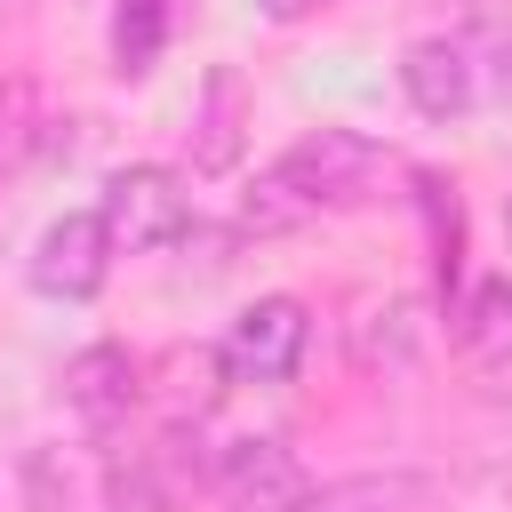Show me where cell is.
I'll list each match as a JSON object with an SVG mask.
<instances>
[{
    "mask_svg": "<svg viewBox=\"0 0 512 512\" xmlns=\"http://www.w3.org/2000/svg\"><path fill=\"white\" fill-rule=\"evenodd\" d=\"M32 136H40L32 128V88L16 80V88H0V168H16L32 152Z\"/></svg>",
    "mask_w": 512,
    "mask_h": 512,
    "instance_id": "obj_14",
    "label": "cell"
},
{
    "mask_svg": "<svg viewBox=\"0 0 512 512\" xmlns=\"http://www.w3.org/2000/svg\"><path fill=\"white\" fill-rule=\"evenodd\" d=\"M416 352H424V312H416V296L360 304V320H352V368H360V376H408Z\"/></svg>",
    "mask_w": 512,
    "mask_h": 512,
    "instance_id": "obj_9",
    "label": "cell"
},
{
    "mask_svg": "<svg viewBox=\"0 0 512 512\" xmlns=\"http://www.w3.org/2000/svg\"><path fill=\"white\" fill-rule=\"evenodd\" d=\"M400 88L424 120H464L480 104V56H472V32H432L400 56Z\"/></svg>",
    "mask_w": 512,
    "mask_h": 512,
    "instance_id": "obj_6",
    "label": "cell"
},
{
    "mask_svg": "<svg viewBox=\"0 0 512 512\" xmlns=\"http://www.w3.org/2000/svg\"><path fill=\"white\" fill-rule=\"evenodd\" d=\"M304 344H312V312H304L296 296H256V304L224 328L216 360H224L232 384H288L296 360H304Z\"/></svg>",
    "mask_w": 512,
    "mask_h": 512,
    "instance_id": "obj_3",
    "label": "cell"
},
{
    "mask_svg": "<svg viewBox=\"0 0 512 512\" xmlns=\"http://www.w3.org/2000/svg\"><path fill=\"white\" fill-rule=\"evenodd\" d=\"M440 504H448V488H440L432 472H416V464H384V472H352V480L312 488L304 512H440Z\"/></svg>",
    "mask_w": 512,
    "mask_h": 512,
    "instance_id": "obj_8",
    "label": "cell"
},
{
    "mask_svg": "<svg viewBox=\"0 0 512 512\" xmlns=\"http://www.w3.org/2000/svg\"><path fill=\"white\" fill-rule=\"evenodd\" d=\"M456 344L480 360V368H504L512 360V280H480L456 312Z\"/></svg>",
    "mask_w": 512,
    "mask_h": 512,
    "instance_id": "obj_11",
    "label": "cell"
},
{
    "mask_svg": "<svg viewBox=\"0 0 512 512\" xmlns=\"http://www.w3.org/2000/svg\"><path fill=\"white\" fill-rule=\"evenodd\" d=\"M376 168H384V152H376L368 136H352V128H312V136H296V144L240 192L232 232H240V240H280V232H296V224H312V216H328V208H360L368 184H376Z\"/></svg>",
    "mask_w": 512,
    "mask_h": 512,
    "instance_id": "obj_1",
    "label": "cell"
},
{
    "mask_svg": "<svg viewBox=\"0 0 512 512\" xmlns=\"http://www.w3.org/2000/svg\"><path fill=\"white\" fill-rule=\"evenodd\" d=\"M240 144H248V80L232 64H216L200 80V112H192V168L216 176V168L240 160Z\"/></svg>",
    "mask_w": 512,
    "mask_h": 512,
    "instance_id": "obj_10",
    "label": "cell"
},
{
    "mask_svg": "<svg viewBox=\"0 0 512 512\" xmlns=\"http://www.w3.org/2000/svg\"><path fill=\"white\" fill-rule=\"evenodd\" d=\"M64 408H72L88 432H112V424L136 408V360H128L120 344L72 352V368H64Z\"/></svg>",
    "mask_w": 512,
    "mask_h": 512,
    "instance_id": "obj_7",
    "label": "cell"
},
{
    "mask_svg": "<svg viewBox=\"0 0 512 512\" xmlns=\"http://www.w3.org/2000/svg\"><path fill=\"white\" fill-rule=\"evenodd\" d=\"M208 480H216L224 512H304L312 504V472L296 464L288 440H264V432L224 440V456L208 464Z\"/></svg>",
    "mask_w": 512,
    "mask_h": 512,
    "instance_id": "obj_4",
    "label": "cell"
},
{
    "mask_svg": "<svg viewBox=\"0 0 512 512\" xmlns=\"http://www.w3.org/2000/svg\"><path fill=\"white\" fill-rule=\"evenodd\" d=\"M256 8H264V16H280V24H296V16H312L320 0H256Z\"/></svg>",
    "mask_w": 512,
    "mask_h": 512,
    "instance_id": "obj_15",
    "label": "cell"
},
{
    "mask_svg": "<svg viewBox=\"0 0 512 512\" xmlns=\"http://www.w3.org/2000/svg\"><path fill=\"white\" fill-rule=\"evenodd\" d=\"M96 216H104L112 248L152 256V248H176V240L192 232V192H184L176 168H112Z\"/></svg>",
    "mask_w": 512,
    "mask_h": 512,
    "instance_id": "obj_2",
    "label": "cell"
},
{
    "mask_svg": "<svg viewBox=\"0 0 512 512\" xmlns=\"http://www.w3.org/2000/svg\"><path fill=\"white\" fill-rule=\"evenodd\" d=\"M104 512H168L160 456H112L104 464Z\"/></svg>",
    "mask_w": 512,
    "mask_h": 512,
    "instance_id": "obj_13",
    "label": "cell"
},
{
    "mask_svg": "<svg viewBox=\"0 0 512 512\" xmlns=\"http://www.w3.org/2000/svg\"><path fill=\"white\" fill-rule=\"evenodd\" d=\"M168 48V0H120L112 8V72L120 80H144Z\"/></svg>",
    "mask_w": 512,
    "mask_h": 512,
    "instance_id": "obj_12",
    "label": "cell"
},
{
    "mask_svg": "<svg viewBox=\"0 0 512 512\" xmlns=\"http://www.w3.org/2000/svg\"><path fill=\"white\" fill-rule=\"evenodd\" d=\"M104 272H112V232H104L96 208L56 216V224L40 232V248H32V288L56 296V304H88V296L104 288Z\"/></svg>",
    "mask_w": 512,
    "mask_h": 512,
    "instance_id": "obj_5",
    "label": "cell"
}]
</instances>
